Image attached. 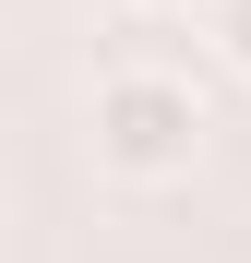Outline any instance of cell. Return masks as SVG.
Instances as JSON below:
<instances>
[{
    "instance_id": "obj_3",
    "label": "cell",
    "mask_w": 251,
    "mask_h": 263,
    "mask_svg": "<svg viewBox=\"0 0 251 263\" xmlns=\"http://www.w3.org/2000/svg\"><path fill=\"white\" fill-rule=\"evenodd\" d=\"M120 12H203V0H120Z\"/></svg>"
},
{
    "instance_id": "obj_2",
    "label": "cell",
    "mask_w": 251,
    "mask_h": 263,
    "mask_svg": "<svg viewBox=\"0 0 251 263\" xmlns=\"http://www.w3.org/2000/svg\"><path fill=\"white\" fill-rule=\"evenodd\" d=\"M203 36H216V60L251 84V0H203Z\"/></svg>"
},
{
    "instance_id": "obj_1",
    "label": "cell",
    "mask_w": 251,
    "mask_h": 263,
    "mask_svg": "<svg viewBox=\"0 0 251 263\" xmlns=\"http://www.w3.org/2000/svg\"><path fill=\"white\" fill-rule=\"evenodd\" d=\"M84 144H96V167L132 180V192L191 180V156H203V96H191V72L120 60V72L96 84V108H84Z\"/></svg>"
}]
</instances>
